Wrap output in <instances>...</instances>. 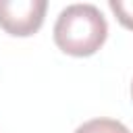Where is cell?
Returning <instances> with one entry per match:
<instances>
[{"mask_svg":"<svg viewBox=\"0 0 133 133\" xmlns=\"http://www.w3.org/2000/svg\"><path fill=\"white\" fill-rule=\"evenodd\" d=\"M54 44L71 56L96 54L108 35V23L94 4H69L54 23Z\"/></svg>","mask_w":133,"mask_h":133,"instance_id":"1","label":"cell"},{"mask_svg":"<svg viewBox=\"0 0 133 133\" xmlns=\"http://www.w3.org/2000/svg\"><path fill=\"white\" fill-rule=\"evenodd\" d=\"M46 0H0V27L17 37L33 35L46 17Z\"/></svg>","mask_w":133,"mask_h":133,"instance_id":"2","label":"cell"},{"mask_svg":"<svg viewBox=\"0 0 133 133\" xmlns=\"http://www.w3.org/2000/svg\"><path fill=\"white\" fill-rule=\"evenodd\" d=\"M75 133H131L121 121L114 118H91L75 129Z\"/></svg>","mask_w":133,"mask_h":133,"instance_id":"3","label":"cell"},{"mask_svg":"<svg viewBox=\"0 0 133 133\" xmlns=\"http://www.w3.org/2000/svg\"><path fill=\"white\" fill-rule=\"evenodd\" d=\"M108 6L116 15L118 23L133 31V0H108Z\"/></svg>","mask_w":133,"mask_h":133,"instance_id":"4","label":"cell"},{"mask_svg":"<svg viewBox=\"0 0 133 133\" xmlns=\"http://www.w3.org/2000/svg\"><path fill=\"white\" fill-rule=\"evenodd\" d=\"M131 96H133V83H131Z\"/></svg>","mask_w":133,"mask_h":133,"instance_id":"5","label":"cell"}]
</instances>
